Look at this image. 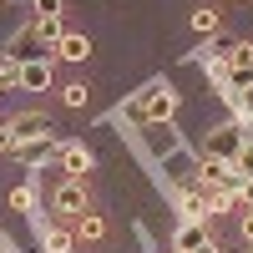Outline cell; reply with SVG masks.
Returning a JSON list of instances; mask_svg holds the SVG:
<instances>
[{"instance_id": "15", "label": "cell", "mask_w": 253, "mask_h": 253, "mask_svg": "<svg viewBox=\"0 0 253 253\" xmlns=\"http://www.w3.org/2000/svg\"><path fill=\"white\" fill-rule=\"evenodd\" d=\"M233 177H238V182H248V177H253V132L243 137V147H238V157H233Z\"/></svg>"}, {"instance_id": "24", "label": "cell", "mask_w": 253, "mask_h": 253, "mask_svg": "<svg viewBox=\"0 0 253 253\" xmlns=\"http://www.w3.org/2000/svg\"><path fill=\"white\" fill-rule=\"evenodd\" d=\"M0 152H15V142H10V132H5V122H0Z\"/></svg>"}, {"instance_id": "12", "label": "cell", "mask_w": 253, "mask_h": 253, "mask_svg": "<svg viewBox=\"0 0 253 253\" xmlns=\"http://www.w3.org/2000/svg\"><path fill=\"white\" fill-rule=\"evenodd\" d=\"M15 152H20V162H46V157H61V147L51 137H36V142H20Z\"/></svg>"}, {"instance_id": "19", "label": "cell", "mask_w": 253, "mask_h": 253, "mask_svg": "<svg viewBox=\"0 0 253 253\" xmlns=\"http://www.w3.org/2000/svg\"><path fill=\"white\" fill-rule=\"evenodd\" d=\"M193 31H198V36H218V10H208V5L193 10Z\"/></svg>"}, {"instance_id": "21", "label": "cell", "mask_w": 253, "mask_h": 253, "mask_svg": "<svg viewBox=\"0 0 253 253\" xmlns=\"http://www.w3.org/2000/svg\"><path fill=\"white\" fill-rule=\"evenodd\" d=\"M31 203H36V198H31V187H15V193H10V208H20V213H26Z\"/></svg>"}, {"instance_id": "4", "label": "cell", "mask_w": 253, "mask_h": 253, "mask_svg": "<svg viewBox=\"0 0 253 253\" xmlns=\"http://www.w3.org/2000/svg\"><path fill=\"white\" fill-rule=\"evenodd\" d=\"M5 132H10L15 147H20V142H36V137H51V117H46V112H20V117L5 122Z\"/></svg>"}, {"instance_id": "26", "label": "cell", "mask_w": 253, "mask_h": 253, "mask_svg": "<svg viewBox=\"0 0 253 253\" xmlns=\"http://www.w3.org/2000/svg\"><path fill=\"white\" fill-rule=\"evenodd\" d=\"M0 253H5V238H0Z\"/></svg>"}, {"instance_id": "16", "label": "cell", "mask_w": 253, "mask_h": 253, "mask_svg": "<svg viewBox=\"0 0 253 253\" xmlns=\"http://www.w3.org/2000/svg\"><path fill=\"white\" fill-rule=\"evenodd\" d=\"M41 238H46V253H71V233H66V228H56V223H46V233H41Z\"/></svg>"}, {"instance_id": "28", "label": "cell", "mask_w": 253, "mask_h": 253, "mask_svg": "<svg viewBox=\"0 0 253 253\" xmlns=\"http://www.w3.org/2000/svg\"><path fill=\"white\" fill-rule=\"evenodd\" d=\"M26 5H31V0H26Z\"/></svg>"}, {"instance_id": "13", "label": "cell", "mask_w": 253, "mask_h": 253, "mask_svg": "<svg viewBox=\"0 0 253 253\" xmlns=\"http://www.w3.org/2000/svg\"><path fill=\"white\" fill-rule=\"evenodd\" d=\"M31 26H36V36H41V46H46V51L56 46L61 36H66V31H61V15H36Z\"/></svg>"}, {"instance_id": "11", "label": "cell", "mask_w": 253, "mask_h": 253, "mask_svg": "<svg viewBox=\"0 0 253 253\" xmlns=\"http://www.w3.org/2000/svg\"><path fill=\"white\" fill-rule=\"evenodd\" d=\"M203 243H208V228H203V223H182V228H177V238H172L177 253H198Z\"/></svg>"}, {"instance_id": "9", "label": "cell", "mask_w": 253, "mask_h": 253, "mask_svg": "<svg viewBox=\"0 0 253 253\" xmlns=\"http://www.w3.org/2000/svg\"><path fill=\"white\" fill-rule=\"evenodd\" d=\"M147 147L152 152H177V137H172V122H147Z\"/></svg>"}, {"instance_id": "14", "label": "cell", "mask_w": 253, "mask_h": 253, "mask_svg": "<svg viewBox=\"0 0 253 253\" xmlns=\"http://www.w3.org/2000/svg\"><path fill=\"white\" fill-rule=\"evenodd\" d=\"M198 182H233V167H228V162H213V157H203V162H198Z\"/></svg>"}, {"instance_id": "29", "label": "cell", "mask_w": 253, "mask_h": 253, "mask_svg": "<svg viewBox=\"0 0 253 253\" xmlns=\"http://www.w3.org/2000/svg\"><path fill=\"white\" fill-rule=\"evenodd\" d=\"M172 253H177V248H172Z\"/></svg>"}, {"instance_id": "22", "label": "cell", "mask_w": 253, "mask_h": 253, "mask_svg": "<svg viewBox=\"0 0 253 253\" xmlns=\"http://www.w3.org/2000/svg\"><path fill=\"white\" fill-rule=\"evenodd\" d=\"M36 15H61V0H31Z\"/></svg>"}, {"instance_id": "8", "label": "cell", "mask_w": 253, "mask_h": 253, "mask_svg": "<svg viewBox=\"0 0 253 253\" xmlns=\"http://www.w3.org/2000/svg\"><path fill=\"white\" fill-rule=\"evenodd\" d=\"M61 167H66V177H76V182H81V172H91V152H86L81 142L61 147Z\"/></svg>"}, {"instance_id": "6", "label": "cell", "mask_w": 253, "mask_h": 253, "mask_svg": "<svg viewBox=\"0 0 253 253\" xmlns=\"http://www.w3.org/2000/svg\"><path fill=\"white\" fill-rule=\"evenodd\" d=\"M56 208L61 213H71V218H81V213H91V198H86V182H76V177H66L56 187Z\"/></svg>"}, {"instance_id": "25", "label": "cell", "mask_w": 253, "mask_h": 253, "mask_svg": "<svg viewBox=\"0 0 253 253\" xmlns=\"http://www.w3.org/2000/svg\"><path fill=\"white\" fill-rule=\"evenodd\" d=\"M198 253H218V243H213V238H208V243H203V248H198Z\"/></svg>"}, {"instance_id": "18", "label": "cell", "mask_w": 253, "mask_h": 253, "mask_svg": "<svg viewBox=\"0 0 253 253\" xmlns=\"http://www.w3.org/2000/svg\"><path fill=\"white\" fill-rule=\"evenodd\" d=\"M182 213H187V223H203V218H208V203H203L198 187H193V193H182Z\"/></svg>"}, {"instance_id": "5", "label": "cell", "mask_w": 253, "mask_h": 253, "mask_svg": "<svg viewBox=\"0 0 253 253\" xmlns=\"http://www.w3.org/2000/svg\"><path fill=\"white\" fill-rule=\"evenodd\" d=\"M223 71H228V91L253 86V46H248V41H238V46H233V56L223 61Z\"/></svg>"}, {"instance_id": "2", "label": "cell", "mask_w": 253, "mask_h": 253, "mask_svg": "<svg viewBox=\"0 0 253 253\" xmlns=\"http://www.w3.org/2000/svg\"><path fill=\"white\" fill-rule=\"evenodd\" d=\"M172 112H177V91L172 86H147L142 101H137V117L142 122H172Z\"/></svg>"}, {"instance_id": "7", "label": "cell", "mask_w": 253, "mask_h": 253, "mask_svg": "<svg viewBox=\"0 0 253 253\" xmlns=\"http://www.w3.org/2000/svg\"><path fill=\"white\" fill-rule=\"evenodd\" d=\"M15 86L20 91H46L51 86V61H26V66L15 71Z\"/></svg>"}, {"instance_id": "10", "label": "cell", "mask_w": 253, "mask_h": 253, "mask_svg": "<svg viewBox=\"0 0 253 253\" xmlns=\"http://www.w3.org/2000/svg\"><path fill=\"white\" fill-rule=\"evenodd\" d=\"M51 56H61V61H86L91 56V41L86 36H61L56 46H51Z\"/></svg>"}, {"instance_id": "3", "label": "cell", "mask_w": 253, "mask_h": 253, "mask_svg": "<svg viewBox=\"0 0 253 253\" xmlns=\"http://www.w3.org/2000/svg\"><path fill=\"white\" fill-rule=\"evenodd\" d=\"M5 56L15 61V66H26V61H51V51L41 46V36H36V26H20V31L10 36V46H5Z\"/></svg>"}, {"instance_id": "27", "label": "cell", "mask_w": 253, "mask_h": 253, "mask_svg": "<svg viewBox=\"0 0 253 253\" xmlns=\"http://www.w3.org/2000/svg\"><path fill=\"white\" fill-rule=\"evenodd\" d=\"M248 253H253V243H248Z\"/></svg>"}, {"instance_id": "23", "label": "cell", "mask_w": 253, "mask_h": 253, "mask_svg": "<svg viewBox=\"0 0 253 253\" xmlns=\"http://www.w3.org/2000/svg\"><path fill=\"white\" fill-rule=\"evenodd\" d=\"M243 117L253 122V86H243Z\"/></svg>"}, {"instance_id": "20", "label": "cell", "mask_w": 253, "mask_h": 253, "mask_svg": "<svg viewBox=\"0 0 253 253\" xmlns=\"http://www.w3.org/2000/svg\"><path fill=\"white\" fill-rule=\"evenodd\" d=\"M61 101H66V107H86V86H81V81L61 86Z\"/></svg>"}, {"instance_id": "1", "label": "cell", "mask_w": 253, "mask_h": 253, "mask_svg": "<svg viewBox=\"0 0 253 253\" xmlns=\"http://www.w3.org/2000/svg\"><path fill=\"white\" fill-rule=\"evenodd\" d=\"M243 137H248V132H243V122H223V126H213V132L203 137V157H213V162H228V167H233Z\"/></svg>"}, {"instance_id": "17", "label": "cell", "mask_w": 253, "mask_h": 253, "mask_svg": "<svg viewBox=\"0 0 253 253\" xmlns=\"http://www.w3.org/2000/svg\"><path fill=\"white\" fill-rule=\"evenodd\" d=\"M101 233H107V223H101L96 213H81V218H76V238H86V243H96Z\"/></svg>"}]
</instances>
